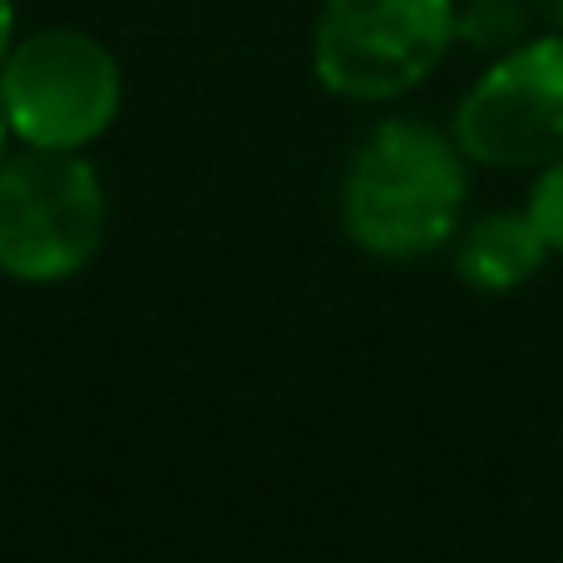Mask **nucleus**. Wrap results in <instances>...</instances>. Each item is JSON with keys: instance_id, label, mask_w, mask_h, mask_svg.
I'll return each instance as SVG.
<instances>
[{"instance_id": "f257e3e1", "label": "nucleus", "mask_w": 563, "mask_h": 563, "mask_svg": "<svg viewBox=\"0 0 563 563\" xmlns=\"http://www.w3.org/2000/svg\"><path fill=\"white\" fill-rule=\"evenodd\" d=\"M470 203V158L450 129L390 114L346 154L336 218L376 263H420L455 243Z\"/></svg>"}, {"instance_id": "f03ea898", "label": "nucleus", "mask_w": 563, "mask_h": 563, "mask_svg": "<svg viewBox=\"0 0 563 563\" xmlns=\"http://www.w3.org/2000/svg\"><path fill=\"white\" fill-rule=\"evenodd\" d=\"M109 238V188L89 154L20 148L0 164V277L55 287L79 277Z\"/></svg>"}, {"instance_id": "7ed1b4c3", "label": "nucleus", "mask_w": 563, "mask_h": 563, "mask_svg": "<svg viewBox=\"0 0 563 563\" xmlns=\"http://www.w3.org/2000/svg\"><path fill=\"white\" fill-rule=\"evenodd\" d=\"M124 109V65L79 25H40L0 65V114L20 148L89 154Z\"/></svg>"}, {"instance_id": "20e7f679", "label": "nucleus", "mask_w": 563, "mask_h": 563, "mask_svg": "<svg viewBox=\"0 0 563 563\" xmlns=\"http://www.w3.org/2000/svg\"><path fill=\"white\" fill-rule=\"evenodd\" d=\"M455 20L460 0H321L311 75L346 104H390L445 65Z\"/></svg>"}, {"instance_id": "39448f33", "label": "nucleus", "mask_w": 563, "mask_h": 563, "mask_svg": "<svg viewBox=\"0 0 563 563\" xmlns=\"http://www.w3.org/2000/svg\"><path fill=\"white\" fill-rule=\"evenodd\" d=\"M450 134L470 164L519 174L563 158V30L519 40L460 95Z\"/></svg>"}, {"instance_id": "423d86ee", "label": "nucleus", "mask_w": 563, "mask_h": 563, "mask_svg": "<svg viewBox=\"0 0 563 563\" xmlns=\"http://www.w3.org/2000/svg\"><path fill=\"white\" fill-rule=\"evenodd\" d=\"M450 257H455V277L470 291H479V297H509L529 277L544 273V263L554 253L539 238L529 208H489V213L460 223Z\"/></svg>"}, {"instance_id": "0eeeda50", "label": "nucleus", "mask_w": 563, "mask_h": 563, "mask_svg": "<svg viewBox=\"0 0 563 563\" xmlns=\"http://www.w3.org/2000/svg\"><path fill=\"white\" fill-rule=\"evenodd\" d=\"M529 15H534L529 0H470V5H460L455 35L470 49L495 59L505 49H515L519 40H529Z\"/></svg>"}, {"instance_id": "6e6552de", "label": "nucleus", "mask_w": 563, "mask_h": 563, "mask_svg": "<svg viewBox=\"0 0 563 563\" xmlns=\"http://www.w3.org/2000/svg\"><path fill=\"white\" fill-rule=\"evenodd\" d=\"M529 218H534L539 238L549 243V253L563 257V158L539 168L534 188H529Z\"/></svg>"}, {"instance_id": "1a4fd4ad", "label": "nucleus", "mask_w": 563, "mask_h": 563, "mask_svg": "<svg viewBox=\"0 0 563 563\" xmlns=\"http://www.w3.org/2000/svg\"><path fill=\"white\" fill-rule=\"evenodd\" d=\"M20 40V15H15V0H0V65H5L10 45Z\"/></svg>"}, {"instance_id": "9d476101", "label": "nucleus", "mask_w": 563, "mask_h": 563, "mask_svg": "<svg viewBox=\"0 0 563 563\" xmlns=\"http://www.w3.org/2000/svg\"><path fill=\"white\" fill-rule=\"evenodd\" d=\"M534 5V15L544 20L549 30H563V0H529Z\"/></svg>"}, {"instance_id": "9b49d317", "label": "nucleus", "mask_w": 563, "mask_h": 563, "mask_svg": "<svg viewBox=\"0 0 563 563\" xmlns=\"http://www.w3.org/2000/svg\"><path fill=\"white\" fill-rule=\"evenodd\" d=\"M10 144H15V139H10V129H5V114H0V164H5V154H10Z\"/></svg>"}]
</instances>
